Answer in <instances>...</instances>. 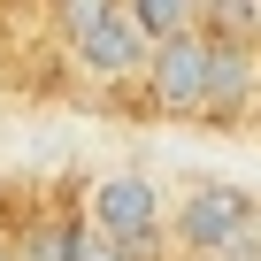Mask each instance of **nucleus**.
Instances as JSON below:
<instances>
[{
  "label": "nucleus",
  "mask_w": 261,
  "mask_h": 261,
  "mask_svg": "<svg viewBox=\"0 0 261 261\" xmlns=\"http://www.w3.org/2000/svg\"><path fill=\"white\" fill-rule=\"evenodd\" d=\"M85 223L139 261V253L162 238V185H154L146 169H108V177L85 192Z\"/></svg>",
  "instance_id": "f257e3e1"
},
{
  "label": "nucleus",
  "mask_w": 261,
  "mask_h": 261,
  "mask_svg": "<svg viewBox=\"0 0 261 261\" xmlns=\"http://www.w3.org/2000/svg\"><path fill=\"white\" fill-rule=\"evenodd\" d=\"M253 223H261V200L253 192H238V185H192L185 200H177V246L185 253H238L246 238H253Z\"/></svg>",
  "instance_id": "f03ea898"
},
{
  "label": "nucleus",
  "mask_w": 261,
  "mask_h": 261,
  "mask_svg": "<svg viewBox=\"0 0 261 261\" xmlns=\"http://www.w3.org/2000/svg\"><path fill=\"white\" fill-rule=\"evenodd\" d=\"M207 54H215V39L200 31V23H185V31H169V39H154L146 46V100L162 108V115H200V92H207Z\"/></svg>",
  "instance_id": "7ed1b4c3"
},
{
  "label": "nucleus",
  "mask_w": 261,
  "mask_h": 261,
  "mask_svg": "<svg viewBox=\"0 0 261 261\" xmlns=\"http://www.w3.org/2000/svg\"><path fill=\"white\" fill-rule=\"evenodd\" d=\"M146 46H154V39L139 31V16H130L123 0H108L92 23H77V31H69V54H77V69H85V77H100V85L139 77V69H146Z\"/></svg>",
  "instance_id": "20e7f679"
},
{
  "label": "nucleus",
  "mask_w": 261,
  "mask_h": 261,
  "mask_svg": "<svg viewBox=\"0 0 261 261\" xmlns=\"http://www.w3.org/2000/svg\"><path fill=\"white\" fill-rule=\"evenodd\" d=\"M253 100H261V62H253V46H246V39H215L200 115H207V123H238Z\"/></svg>",
  "instance_id": "39448f33"
},
{
  "label": "nucleus",
  "mask_w": 261,
  "mask_h": 261,
  "mask_svg": "<svg viewBox=\"0 0 261 261\" xmlns=\"http://www.w3.org/2000/svg\"><path fill=\"white\" fill-rule=\"evenodd\" d=\"M123 8L139 16V31H146V39H169V31L200 23V0H123Z\"/></svg>",
  "instance_id": "423d86ee"
},
{
  "label": "nucleus",
  "mask_w": 261,
  "mask_h": 261,
  "mask_svg": "<svg viewBox=\"0 0 261 261\" xmlns=\"http://www.w3.org/2000/svg\"><path fill=\"white\" fill-rule=\"evenodd\" d=\"M62 261H130V253H123L115 238H100L92 223H69V230H62Z\"/></svg>",
  "instance_id": "0eeeda50"
},
{
  "label": "nucleus",
  "mask_w": 261,
  "mask_h": 261,
  "mask_svg": "<svg viewBox=\"0 0 261 261\" xmlns=\"http://www.w3.org/2000/svg\"><path fill=\"white\" fill-rule=\"evenodd\" d=\"M0 261H16V253H8V246H0Z\"/></svg>",
  "instance_id": "6e6552de"
},
{
  "label": "nucleus",
  "mask_w": 261,
  "mask_h": 261,
  "mask_svg": "<svg viewBox=\"0 0 261 261\" xmlns=\"http://www.w3.org/2000/svg\"><path fill=\"white\" fill-rule=\"evenodd\" d=\"M46 8H54V0H46Z\"/></svg>",
  "instance_id": "1a4fd4ad"
},
{
  "label": "nucleus",
  "mask_w": 261,
  "mask_h": 261,
  "mask_svg": "<svg viewBox=\"0 0 261 261\" xmlns=\"http://www.w3.org/2000/svg\"><path fill=\"white\" fill-rule=\"evenodd\" d=\"M253 261H261V253H253Z\"/></svg>",
  "instance_id": "9d476101"
}]
</instances>
